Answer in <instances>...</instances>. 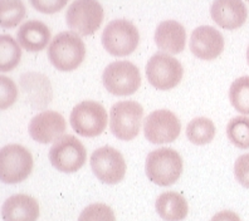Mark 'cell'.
<instances>
[{"mask_svg": "<svg viewBox=\"0 0 249 221\" xmlns=\"http://www.w3.org/2000/svg\"><path fill=\"white\" fill-rule=\"evenodd\" d=\"M33 170V156L20 145H6L0 151V179L4 184L24 181Z\"/></svg>", "mask_w": 249, "mask_h": 221, "instance_id": "obj_9", "label": "cell"}, {"mask_svg": "<svg viewBox=\"0 0 249 221\" xmlns=\"http://www.w3.org/2000/svg\"><path fill=\"white\" fill-rule=\"evenodd\" d=\"M104 8L97 0H74L66 13V23L73 33L91 35L102 24Z\"/></svg>", "mask_w": 249, "mask_h": 221, "instance_id": "obj_8", "label": "cell"}, {"mask_svg": "<svg viewBox=\"0 0 249 221\" xmlns=\"http://www.w3.org/2000/svg\"><path fill=\"white\" fill-rule=\"evenodd\" d=\"M67 123L61 113L55 111H43L32 119L28 131L34 141L39 143H51L63 137Z\"/></svg>", "mask_w": 249, "mask_h": 221, "instance_id": "obj_13", "label": "cell"}, {"mask_svg": "<svg viewBox=\"0 0 249 221\" xmlns=\"http://www.w3.org/2000/svg\"><path fill=\"white\" fill-rule=\"evenodd\" d=\"M248 1H249V0H248Z\"/></svg>", "mask_w": 249, "mask_h": 221, "instance_id": "obj_32", "label": "cell"}, {"mask_svg": "<svg viewBox=\"0 0 249 221\" xmlns=\"http://www.w3.org/2000/svg\"><path fill=\"white\" fill-rule=\"evenodd\" d=\"M47 54L55 69L72 72L82 64L86 57V46L78 34L62 32L52 39Z\"/></svg>", "mask_w": 249, "mask_h": 221, "instance_id": "obj_1", "label": "cell"}, {"mask_svg": "<svg viewBox=\"0 0 249 221\" xmlns=\"http://www.w3.org/2000/svg\"><path fill=\"white\" fill-rule=\"evenodd\" d=\"M229 101L238 112L249 115V76L240 77L231 83Z\"/></svg>", "mask_w": 249, "mask_h": 221, "instance_id": "obj_25", "label": "cell"}, {"mask_svg": "<svg viewBox=\"0 0 249 221\" xmlns=\"http://www.w3.org/2000/svg\"><path fill=\"white\" fill-rule=\"evenodd\" d=\"M155 43L165 53L179 54L185 48V28L177 20L161 21L155 31Z\"/></svg>", "mask_w": 249, "mask_h": 221, "instance_id": "obj_16", "label": "cell"}, {"mask_svg": "<svg viewBox=\"0 0 249 221\" xmlns=\"http://www.w3.org/2000/svg\"><path fill=\"white\" fill-rule=\"evenodd\" d=\"M210 221H242L240 220L239 215L237 212L229 211V210H224L213 216V219Z\"/></svg>", "mask_w": 249, "mask_h": 221, "instance_id": "obj_30", "label": "cell"}, {"mask_svg": "<svg viewBox=\"0 0 249 221\" xmlns=\"http://www.w3.org/2000/svg\"><path fill=\"white\" fill-rule=\"evenodd\" d=\"M87 158L83 143L72 135H66L55 141L49 150V161L55 170L64 173L78 171Z\"/></svg>", "mask_w": 249, "mask_h": 221, "instance_id": "obj_10", "label": "cell"}, {"mask_svg": "<svg viewBox=\"0 0 249 221\" xmlns=\"http://www.w3.org/2000/svg\"><path fill=\"white\" fill-rule=\"evenodd\" d=\"M210 14L219 27L227 31H234L246 23L248 9L243 0H214Z\"/></svg>", "mask_w": 249, "mask_h": 221, "instance_id": "obj_15", "label": "cell"}, {"mask_svg": "<svg viewBox=\"0 0 249 221\" xmlns=\"http://www.w3.org/2000/svg\"><path fill=\"white\" fill-rule=\"evenodd\" d=\"M71 126L82 137H97L104 134L107 126V112L96 101H83L72 109Z\"/></svg>", "mask_w": 249, "mask_h": 221, "instance_id": "obj_7", "label": "cell"}, {"mask_svg": "<svg viewBox=\"0 0 249 221\" xmlns=\"http://www.w3.org/2000/svg\"><path fill=\"white\" fill-rule=\"evenodd\" d=\"M1 214L4 221H36L39 218V205L29 195L17 194L6 199Z\"/></svg>", "mask_w": 249, "mask_h": 221, "instance_id": "obj_17", "label": "cell"}, {"mask_svg": "<svg viewBox=\"0 0 249 221\" xmlns=\"http://www.w3.org/2000/svg\"><path fill=\"white\" fill-rule=\"evenodd\" d=\"M184 74L182 66L177 58L165 51L152 55L146 64V77L150 85L159 91H169L177 87Z\"/></svg>", "mask_w": 249, "mask_h": 221, "instance_id": "obj_6", "label": "cell"}, {"mask_svg": "<svg viewBox=\"0 0 249 221\" xmlns=\"http://www.w3.org/2000/svg\"><path fill=\"white\" fill-rule=\"evenodd\" d=\"M155 207L160 218L165 221H182L189 211L186 199L175 191L162 192L156 199Z\"/></svg>", "mask_w": 249, "mask_h": 221, "instance_id": "obj_19", "label": "cell"}, {"mask_svg": "<svg viewBox=\"0 0 249 221\" xmlns=\"http://www.w3.org/2000/svg\"><path fill=\"white\" fill-rule=\"evenodd\" d=\"M102 83L106 91L113 96H131L141 85L140 70L128 61L112 62L104 70Z\"/></svg>", "mask_w": 249, "mask_h": 221, "instance_id": "obj_4", "label": "cell"}, {"mask_svg": "<svg viewBox=\"0 0 249 221\" xmlns=\"http://www.w3.org/2000/svg\"><path fill=\"white\" fill-rule=\"evenodd\" d=\"M227 136L235 147L240 150L249 149V117L238 116L231 119L227 126Z\"/></svg>", "mask_w": 249, "mask_h": 221, "instance_id": "obj_24", "label": "cell"}, {"mask_svg": "<svg viewBox=\"0 0 249 221\" xmlns=\"http://www.w3.org/2000/svg\"><path fill=\"white\" fill-rule=\"evenodd\" d=\"M0 85H1V97H0V107L1 109L9 108L14 104L18 97L16 83L8 77H0Z\"/></svg>", "mask_w": 249, "mask_h": 221, "instance_id": "obj_27", "label": "cell"}, {"mask_svg": "<svg viewBox=\"0 0 249 221\" xmlns=\"http://www.w3.org/2000/svg\"><path fill=\"white\" fill-rule=\"evenodd\" d=\"M140 34L136 25L126 19L109 21L102 33V46L111 55L126 57L136 51Z\"/></svg>", "mask_w": 249, "mask_h": 221, "instance_id": "obj_3", "label": "cell"}, {"mask_svg": "<svg viewBox=\"0 0 249 221\" xmlns=\"http://www.w3.org/2000/svg\"><path fill=\"white\" fill-rule=\"evenodd\" d=\"M20 85L23 87L24 94L29 96V101L34 102V107L39 108V103L42 108L49 104L52 100V88L47 77L39 73H27L20 78Z\"/></svg>", "mask_w": 249, "mask_h": 221, "instance_id": "obj_20", "label": "cell"}, {"mask_svg": "<svg viewBox=\"0 0 249 221\" xmlns=\"http://www.w3.org/2000/svg\"><path fill=\"white\" fill-rule=\"evenodd\" d=\"M215 126L213 121L205 117H197L186 126V137L192 143L197 146L207 145L215 137Z\"/></svg>", "mask_w": 249, "mask_h": 221, "instance_id": "obj_21", "label": "cell"}, {"mask_svg": "<svg viewBox=\"0 0 249 221\" xmlns=\"http://www.w3.org/2000/svg\"><path fill=\"white\" fill-rule=\"evenodd\" d=\"M181 123L169 109H158L150 113L143 123L146 139L154 145L174 142L179 137Z\"/></svg>", "mask_w": 249, "mask_h": 221, "instance_id": "obj_12", "label": "cell"}, {"mask_svg": "<svg viewBox=\"0 0 249 221\" xmlns=\"http://www.w3.org/2000/svg\"><path fill=\"white\" fill-rule=\"evenodd\" d=\"M143 108L136 101H120L109 111V127L113 136L122 141H131L139 135Z\"/></svg>", "mask_w": 249, "mask_h": 221, "instance_id": "obj_5", "label": "cell"}, {"mask_svg": "<svg viewBox=\"0 0 249 221\" xmlns=\"http://www.w3.org/2000/svg\"><path fill=\"white\" fill-rule=\"evenodd\" d=\"M146 176L158 186L174 185L182 172V158L173 149H158L146 157Z\"/></svg>", "mask_w": 249, "mask_h": 221, "instance_id": "obj_2", "label": "cell"}, {"mask_svg": "<svg viewBox=\"0 0 249 221\" xmlns=\"http://www.w3.org/2000/svg\"><path fill=\"white\" fill-rule=\"evenodd\" d=\"M21 51L18 43L10 35L0 36V70L10 72L20 62Z\"/></svg>", "mask_w": 249, "mask_h": 221, "instance_id": "obj_22", "label": "cell"}, {"mask_svg": "<svg viewBox=\"0 0 249 221\" xmlns=\"http://www.w3.org/2000/svg\"><path fill=\"white\" fill-rule=\"evenodd\" d=\"M91 167L98 180L107 185L122 181L126 175V161L113 147L105 146L91 154Z\"/></svg>", "mask_w": 249, "mask_h": 221, "instance_id": "obj_11", "label": "cell"}, {"mask_svg": "<svg viewBox=\"0 0 249 221\" xmlns=\"http://www.w3.org/2000/svg\"><path fill=\"white\" fill-rule=\"evenodd\" d=\"M36 12L43 14H54L62 10L68 3V0H29Z\"/></svg>", "mask_w": 249, "mask_h": 221, "instance_id": "obj_29", "label": "cell"}, {"mask_svg": "<svg viewBox=\"0 0 249 221\" xmlns=\"http://www.w3.org/2000/svg\"><path fill=\"white\" fill-rule=\"evenodd\" d=\"M25 14L27 9L21 0H0V24L3 28L17 27Z\"/></svg>", "mask_w": 249, "mask_h": 221, "instance_id": "obj_23", "label": "cell"}, {"mask_svg": "<svg viewBox=\"0 0 249 221\" xmlns=\"http://www.w3.org/2000/svg\"><path fill=\"white\" fill-rule=\"evenodd\" d=\"M78 221H116L113 210L106 204H91L81 212Z\"/></svg>", "mask_w": 249, "mask_h": 221, "instance_id": "obj_26", "label": "cell"}, {"mask_svg": "<svg viewBox=\"0 0 249 221\" xmlns=\"http://www.w3.org/2000/svg\"><path fill=\"white\" fill-rule=\"evenodd\" d=\"M234 176L240 185L249 188V153H244L237 158L234 164Z\"/></svg>", "mask_w": 249, "mask_h": 221, "instance_id": "obj_28", "label": "cell"}, {"mask_svg": "<svg viewBox=\"0 0 249 221\" xmlns=\"http://www.w3.org/2000/svg\"><path fill=\"white\" fill-rule=\"evenodd\" d=\"M17 39L25 51H40L51 40V31L43 21L28 20L19 28Z\"/></svg>", "mask_w": 249, "mask_h": 221, "instance_id": "obj_18", "label": "cell"}, {"mask_svg": "<svg viewBox=\"0 0 249 221\" xmlns=\"http://www.w3.org/2000/svg\"><path fill=\"white\" fill-rule=\"evenodd\" d=\"M247 62H248V66H249V46H248V49H247Z\"/></svg>", "mask_w": 249, "mask_h": 221, "instance_id": "obj_31", "label": "cell"}, {"mask_svg": "<svg viewBox=\"0 0 249 221\" xmlns=\"http://www.w3.org/2000/svg\"><path fill=\"white\" fill-rule=\"evenodd\" d=\"M190 51L203 61H213L224 51L222 33L210 25H201L194 29L190 36Z\"/></svg>", "mask_w": 249, "mask_h": 221, "instance_id": "obj_14", "label": "cell"}]
</instances>
